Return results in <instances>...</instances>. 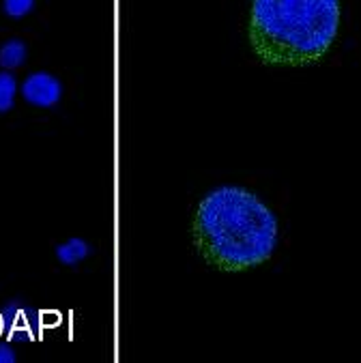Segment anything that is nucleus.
<instances>
[{"mask_svg": "<svg viewBox=\"0 0 361 363\" xmlns=\"http://www.w3.org/2000/svg\"><path fill=\"white\" fill-rule=\"evenodd\" d=\"M26 60V45L20 39H11L7 41L3 48H0V65L5 69H20Z\"/></svg>", "mask_w": 361, "mask_h": 363, "instance_id": "obj_5", "label": "nucleus"}, {"mask_svg": "<svg viewBox=\"0 0 361 363\" xmlns=\"http://www.w3.org/2000/svg\"><path fill=\"white\" fill-rule=\"evenodd\" d=\"M16 93H18L16 78L9 71H3V74H0V112H9L13 108Z\"/></svg>", "mask_w": 361, "mask_h": 363, "instance_id": "obj_6", "label": "nucleus"}, {"mask_svg": "<svg viewBox=\"0 0 361 363\" xmlns=\"http://www.w3.org/2000/svg\"><path fill=\"white\" fill-rule=\"evenodd\" d=\"M3 3H5V11L11 18H22L33 9L35 0H3Z\"/></svg>", "mask_w": 361, "mask_h": 363, "instance_id": "obj_7", "label": "nucleus"}, {"mask_svg": "<svg viewBox=\"0 0 361 363\" xmlns=\"http://www.w3.org/2000/svg\"><path fill=\"white\" fill-rule=\"evenodd\" d=\"M22 95L28 104L37 108H52L60 101L62 86L50 74H33L24 80Z\"/></svg>", "mask_w": 361, "mask_h": 363, "instance_id": "obj_3", "label": "nucleus"}, {"mask_svg": "<svg viewBox=\"0 0 361 363\" xmlns=\"http://www.w3.org/2000/svg\"><path fill=\"white\" fill-rule=\"evenodd\" d=\"M191 239L202 260L228 273L267 262L277 243L271 208L243 187H220L202 198L191 220Z\"/></svg>", "mask_w": 361, "mask_h": 363, "instance_id": "obj_1", "label": "nucleus"}, {"mask_svg": "<svg viewBox=\"0 0 361 363\" xmlns=\"http://www.w3.org/2000/svg\"><path fill=\"white\" fill-rule=\"evenodd\" d=\"M16 352L9 344H0V363H13Z\"/></svg>", "mask_w": 361, "mask_h": 363, "instance_id": "obj_8", "label": "nucleus"}, {"mask_svg": "<svg viewBox=\"0 0 361 363\" xmlns=\"http://www.w3.org/2000/svg\"><path fill=\"white\" fill-rule=\"evenodd\" d=\"M340 0H254L250 45L265 65L306 67L335 41Z\"/></svg>", "mask_w": 361, "mask_h": 363, "instance_id": "obj_2", "label": "nucleus"}, {"mask_svg": "<svg viewBox=\"0 0 361 363\" xmlns=\"http://www.w3.org/2000/svg\"><path fill=\"white\" fill-rule=\"evenodd\" d=\"M89 256V243L84 239H69L67 243L56 247V258L62 264H78Z\"/></svg>", "mask_w": 361, "mask_h": 363, "instance_id": "obj_4", "label": "nucleus"}]
</instances>
